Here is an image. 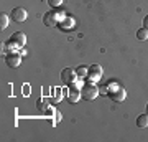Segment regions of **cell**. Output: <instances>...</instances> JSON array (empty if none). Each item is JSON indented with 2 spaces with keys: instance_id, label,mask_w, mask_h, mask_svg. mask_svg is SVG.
I'll list each match as a JSON object with an SVG mask.
<instances>
[{
  "instance_id": "cell-1",
  "label": "cell",
  "mask_w": 148,
  "mask_h": 142,
  "mask_svg": "<svg viewBox=\"0 0 148 142\" xmlns=\"http://www.w3.org/2000/svg\"><path fill=\"white\" fill-rule=\"evenodd\" d=\"M99 96V88L94 83H87L81 88V98L86 101H94Z\"/></svg>"
},
{
  "instance_id": "cell-2",
  "label": "cell",
  "mask_w": 148,
  "mask_h": 142,
  "mask_svg": "<svg viewBox=\"0 0 148 142\" xmlns=\"http://www.w3.org/2000/svg\"><path fill=\"white\" fill-rule=\"evenodd\" d=\"M64 13H66V12H48V13H45V17H43V23L46 26H58L61 18L64 17Z\"/></svg>"
},
{
  "instance_id": "cell-3",
  "label": "cell",
  "mask_w": 148,
  "mask_h": 142,
  "mask_svg": "<svg viewBox=\"0 0 148 142\" xmlns=\"http://www.w3.org/2000/svg\"><path fill=\"white\" fill-rule=\"evenodd\" d=\"M102 76V68L99 64H92L89 66V71H87V76H86V81L87 83H97Z\"/></svg>"
},
{
  "instance_id": "cell-4",
  "label": "cell",
  "mask_w": 148,
  "mask_h": 142,
  "mask_svg": "<svg viewBox=\"0 0 148 142\" xmlns=\"http://www.w3.org/2000/svg\"><path fill=\"white\" fill-rule=\"evenodd\" d=\"M21 63V55L20 51H10L5 55V64L10 68H18Z\"/></svg>"
},
{
  "instance_id": "cell-5",
  "label": "cell",
  "mask_w": 148,
  "mask_h": 142,
  "mask_svg": "<svg viewBox=\"0 0 148 142\" xmlns=\"http://www.w3.org/2000/svg\"><path fill=\"white\" fill-rule=\"evenodd\" d=\"M77 79V73H76V69L73 68H64L63 71H61V81H63V84H71L73 81H76Z\"/></svg>"
},
{
  "instance_id": "cell-6",
  "label": "cell",
  "mask_w": 148,
  "mask_h": 142,
  "mask_svg": "<svg viewBox=\"0 0 148 142\" xmlns=\"http://www.w3.org/2000/svg\"><path fill=\"white\" fill-rule=\"evenodd\" d=\"M27 18H28V13H27L25 8H21V7H15V8L12 10V20L21 23V21H25Z\"/></svg>"
},
{
  "instance_id": "cell-7",
  "label": "cell",
  "mask_w": 148,
  "mask_h": 142,
  "mask_svg": "<svg viewBox=\"0 0 148 142\" xmlns=\"http://www.w3.org/2000/svg\"><path fill=\"white\" fill-rule=\"evenodd\" d=\"M10 40L16 45V48H18V50H21V48L25 46V43H27V37H25V33H21V32L13 33Z\"/></svg>"
},
{
  "instance_id": "cell-8",
  "label": "cell",
  "mask_w": 148,
  "mask_h": 142,
  "mask_svg": "<svg viewBox=\"0 0 148 142\" xmlns=\"http://www.w3.org/2000/svg\"><path fill=\"white\" fill-rule=\"evenodd\" d=\"M110 99L114 101V103H122V101H125V98H127V91L123 89V88H119V89H115L114 93H110Z\"/></svg>"
},
{
  "instance_id": "cell-9",
  "label": "cell",
  "mask_w": 148,
  "mask_h": 142,
  "mask_svg": "<svg viewBox=\"0 0 148 142\" xmlns=\"http://www.w3.org/2000/svg\"><path fill=\"white\" fill-rule=\"evenodd\" d=\"M58 26L63 30V32H69V30H73V28H74V20L71 18V17L64 15L63 18H61V21H59Z\"/></svg>"
},
{
  "instance_id": "cell-10",
  "label": "cell",
  "mask_w": 148,
  "mask_h": 142,
  "mask_svg": "<svg viewBox=\"0 0 148 142\" xmlns=\"http://www.w3.org/2000/svg\"><path fill=\"white\" fill-rule=\"evenodd\" d=\"M36 107H38L40 112H45V114L51 111L49 109V103H48V99H45V98H40V99L36 101Z\"/></svg>"
},
{
  "instance_id": "cell-11",
  "label": "cell",
  "mask_w": 148,
  "mask_h": 142,
  "mask_svg": "<svg viewBox=\"0 0 148 142\" xmlns=\"http://www.w3.org/2000/svg\"><path fill=\"white\" fill-rule=\"evenodd\" d=\"M137 126L140 127V129L148 127V112L147 114H140V116L137 117Z\"/></svg>"
},
{
  "instance_id": "cell-12",
  "label": "cell",
  "mask_w": 148,
  "mask_h": 142,
  "mask_svg": "<svg viewBox=\"0 0 148 142\" xmlns=\"http://www.w3.org/2000/svg\"><path fill=\"white\" fill-rule=\"evenodd\" d=\"M81 99V91H74V89H69L68 93V101L69 103H77V101Z\"/></svg>"
},
{
  "instance_id": "cell-13",
  "label": "cell",
  "mask_w": 148,
  "mask_h": 142,
  "mask_svg": "<svg viewBox=\"0 0 148 142\" xmlns=\"http://www.w3.org/2000/svg\"><path fill=\"white\" fill-rule=\"evenodd\" d=\"M137 38L140 40V42H145V40H148V30L143 26V28H140L137 32Z\"/></svg>"
},
{
  "instance_id": "cell-14",
  "label": "cell",
  "mask_w": 148,
  "mask_h": 142,
  "mask_svg": "<svg viewBox=\"0 0 148 142\" xmlns=\"http://www.w3.org/2000/svg\"><path fill=\"white\" fill-rule=\"evenodd\" d=\"M8 21H10V18H8V15L2 12V15H0V26H2V30H5L7 26H8Z\"/></svg>"
},
{
  "instance_id": "cell-15",
  "label": "cell",
  "mask_w": 148,
  "mask_h": 142,
  "mask_svg": "<svg viewBox=\"0 0 148 142\" xmlns=\"http://www.w3.org/2000/svg\"><path fill=\"white\" fill-rule=\"evenodd\" d=\"M87 71H89V68H86V66H79V68L76 69V73H77V78L86 79V76H87Z\"/></svg>"
},
{
  "instance_id": "cell-16",
  "label": "cell",
  "mask_w": 148,
  "mask_h": 142,
  "mask_svg": "<svg viewBox=\"0 0 148 142\" xmlns=\"http://www.w3.org/2000/svg\"><path fill=\"white\" fill-rule=\"evenodd\" d=\"M81 88H82V83H81V78H77L76 81H73V83L69 84V89H74V91H81Z\"/></svg>"
},
{
  "instance_id": "cell-17",
  "label": "cell",
  "mask_w": 148,
  "mask_h": 142,
  "mask_svg": "<svg viewBox=\"0 0 148 142\" xmlns=\"http://www.w3.org/2000/svg\"><path fill=\"white\" fill-rule=\"evenodd\" d=\"M106 86H107V89H109V94H110V93H114L115 89H119V88H120L117 81H110V83H107Z\"/></svg>"
},
{
  "instance_id": "cell-18",
  "label": "cell",
  "mask_w": 148,
  "mask_h": 142,
  "mask_svg": "<svg viewBox=\"0 0 148 142\" xmlns=\"http://www.w3.org/2000/svg\"><path fill=\"white\" fill-rule=\"evenodd\" d=\"M48 3H49V7L56 8V7H59L61 3H63V0H48Z\"/></svg>"
},
{
  "instance_id": "cell-19",
  "label": "cell",
  "mask_w": 148,
  "mask_h": 142,
  "mask_svg": "<svg viewBox=\"0 0 148 142\" xmlns=\"http://www.w3.org/2000/svg\"><path fill=\"white\" fill-rule=\"evenodd\" d=\"M99 94L109 96V89H107V86H104V88H101V89H99Z\"/></svg>"
},
{
  "instance_id": "cell-20",
  "label": "cell",
  "mask_w": 148,
  "mask_h": 142,
  "mask_svg": "<svg viewBox=\"0 0 148 142\" xmlns=\"http://www.w3.org/2000/svg\"><path fill=\"white\" fill-rule=\"evenodd\" d=\"M143 26H145V28L148 30V15L145 17V18H143Z\"/></svg>"
},
{
  "instance_id": "cell-21",
  "label": "cell",
  "mask_w": 148,
  "mask_h": 142,
  "mask_svg": "<svg viewBox=\"0 0 148 142\" xmlns=\"http://www.w3.org/2000/svg\"><path fill=\"white\" fill-rule=\"evenodd\" d=\"M61 99V94H59V91H58V94H54V101H59Z\"/></svg>"
},
{
  "instance_id": "cell-22",
  "label": "cell",
  "mask_w": 148,
  "mask_h": 142,
  "mask_svg": "<svg viewBox=\"0 0 148 142\" xmlns=\"http://www.w3.org/2000/svg\"><path fill=\"white\" fill-rule=\"evenodd\" d=\"M147 112H148V104H147Z\"/></svg>"
}]
</instances>
